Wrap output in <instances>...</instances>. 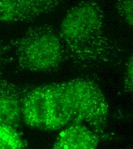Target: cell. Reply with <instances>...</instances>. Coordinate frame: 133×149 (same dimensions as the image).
<instances>
[{
	"label": "cell",
	"instance_id": "cell-1",
	"mask_svg": "<svg viewBox=\"0 0 133 149\" xmlns=\"http://www.w3.org/2000/svg\"><path fill=\"white\" fill-rule=\"evenodd\" d=\"M21 111L22 122L31 129L52 131L85 123L101 135L107 127L109 104L96 83L76 79L25 91Z\"/></svg>",
	"mask_w": 133,
	"mask_h": 149
},
{
	"label": "cell",
	"instance_id": "cell-2",
	"mask_svg": "<svg viewBox=\"0 0 133 149\" xmlns=\"http://www.w3.org/2000/svg\"><path fill=\"white\" fill-rule=\"evenodd\" d=\"M97 0H83L69 9L58 31L66 60L80 70H93L113 61L120 51L107 33Z\"/></svg>",
	"mask_w": 133,
	"mask_h": 149
},
{
	"label": "cell",
	"instance_id": "cell-3",
	"mask_svg": "<svg viewBox=\"0 0 133 149\" xmlns=\"http://www.w3.org/2000/svg\"><path fill=\"white\" fill-rule=\"evenodd\" d=\"M9 45L12 60L22 71L52 72L66 60L58 32L48 24L29 27Z\"/></svg>",
	"mask_w": 133,
	"mask_h": 149
},
{
	"label": "cell",
	"instance_id": "cell-4",
	"mask_svg": "<svg viewBox=\"0 0 133 149\" xmlns=\"http://www.w3.org/2000/svg\"><path fill=\"white\" fill-rule=\"evenodd\" d=\"M64 0H0V22L13 24L33 20L50 13Z\"/></svg>",
	"mask_w": 133,
	"mask_h": 149
},
{
	"label": "cell",
	"instance_id": "cell-5",
	"mask_svg": "<svg viewBox=\"0 0 133 149\" xmlns=\"http://www.w3.org/2000/svg\"><path fill=\"white\" fill-rule=\"evenodd\" d=\"M24 93L17 85L0 77V125L19 130L22 122Z\"/></svg>",
	"mask_w": 133,
	"mask_h": 149
},
{
	"label": "cell",
	"instance_id": "cell-6",
	"mask_svg": "<svg viewBox=\"0 0 133 149\" xmlns=\"http://www.w3.org/2000/svg\"><path fill=\"white\" fill-rule=\"evenodd\" d=\"M99 135L81 124L64 128L57 135L52 145L55 149H94L99 143Z\"/></svg>",
	"mask_w": 133,
	"mask_h": 149
},
{
	"label": "cell",
	"instance_id": "cell-7",
	"mask_svg": "<svg viewBox=\"0 0 133 149\" xmlns=\"http://www.w3.org/2000/svg\"><path fill=\"white\" fill-rule=\"evenodd\" d=\"M28 145L19 130L0 125V149H24Z\"/></svg>",
	"mask_w": 133,
	"mask_h": 149
},
{
	"label": "cell",
	"instance_id": "cell-8",
	"mask_svg": "<svg viewBox=\"0 0 133 149\" xmlns=\"http://www.w3.org/2000/svg\"><path fill=\"white\" fill-rule=\"evenodd\" d=\"M117 11L125 22L131 28L133 25V0H117Z\"/></svg>",
	"mask_w": 133,
	"mask_h": 149
},
{
	"label": "cell",
	"instance_id": "cell-9",
	"mask_svg": "<svg viewBox=\"0 0 133 149\" xmlns=\"http://www.w3.org/2000/svg\"><path fill=\"white\" fill-rule=\"evenodd\" d=\"M123 83L125 91L127 93H133V56L131 55L126 64Z\"/></svg>",
	"mask_w": 133,
	"mask_h": 149
},
{
	"label": "cell",
	"instance_id": "cell-10",
	"mask_svg": "<svg viewBox=\"0 0 133 149\" xmlns=\"http://www.w3.org/2000/svg\"><path fill=\"white\" fill-rule=\"evenodd\" d=\"M10 49L9 44L0 41V77L6 65L12 61Z\"/></svg>",
	"mask_w": 133,
	"mask_h": 149
}]
</instances>
